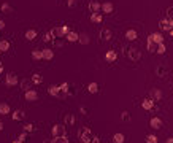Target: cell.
Returning <instances> with one entry per match:
<instances>
[{"label": "cell", "mask_w": 173, "mask_h": 143, "mask_svg": "<svg viewBox=\"0 0 173 143\" xmlns=\"http://www.w3.org/2000/svg\"><path fill=\"white\" fill-rule=\"evenodd\" d=\"M125 56L130 60H138L140 59V51L137 48H127L125 49Z\"/></svg>", "instance_id": "cell-1"}, {"label": "cell", "mask_w": 173, "mask_h": 143, "mask_svg": "<svg viewBox=\"0 0 173 143\" xmlns=\"http://www.w3.org/2000/svg\"><path fill=\"white\" fill-rule=\"evenodd\" d=\"M68 32H70L68 26H61V27H57V29L54 30V35L59 37V38H62V37H65Z\"/></svg>", "instance_id": "cell-2"}, {"label": "cell", "mask_w": 173, "mask_h": 143, "mask_svg": "<svg viewBox=\"0 0 173 143\" xmlns=\"http://www.w3.org/2000/svg\"><path fill=\"white\" fill-rule=\"evenodd\" d=\"M26 99L29 100V102H35V100L38 99V92L35 91V89H29V91H26Z\"/></svg>", "instance_id": "cell-3"}, {"label": "cell", "mask_w": 173, "mask_h": 143, "mask_svg": "<svg viewBox=\"0 0 173 143\" xmlns=\"http://www.w3.org/2000/svg\"><path fill=\"white\" fill-rule=\"evenodd\" d=\"M53 135L54 137H62V135H65V127L64 126H54L53 127Z\"/></svg>", "instance_id": "cell-4"}, {"label": "cell", "mask_w": 173, "mask_h": 143, "mask_svg": "<svg viewBox=\"0 0 173 143\" xmlns=\"http://www.w3.org/2000/svg\"><path fill=\"white\" fill-rule=\"evenodd\" d=\"M6 84H8V86H16L18 76L14 75V73H8V75H6Z\"/></svg>", "instance_id": "cell-5"}, {"label": "cell", "mask_w": 173, "mask_h": 143, "mask_svg": "<svg viewBox=\"0 0 173 143\" xmlns=\"http://www.w3.org/2000/svg\"><path fill=\"white\" fill-rule=\"evenodd\" d=\"M111 30L110 29H102V32H100V38L102 40H111Z\"/></svg>", "instance_id": "cell-6"}, {"label": "cell", "mask_w": 173, "mask_h": 143, "mask_svg": "<svg viewBox=\"0 0 173 143\" xmlns=\"http://www.w3.org/2000/svg\"><path fill=\"white\" fill-rule=\"evenodd\" d=\"M41 56H43V59L51 60V59L54 57V51H53V49H43V51H41Z\"/></svg>", "instance_id": "cell-7"}, {"label": "cell", "mask_w": 173, "mask_h": 143, "mask_svg": "<svg viewBox=\"0 0 173 143\" xmlns=\"http://www.w3.org/2000/svg\"><path fill=\"white\" fill-rule=\"evenodd\" d=\"M149 41H152V43H162V35L160 33H152V35H149Z\"/></svg>", "instance_id": "cell-8"}, {"label": "cell", "mask_w": 173, "mask_h": 143, "mask_svg": "<svg viewBox=\"0 0 173 143\" xmlns=\"http://www.w3.org/2000/svg\"><path fill=\"white\" fill-rule=\"evenodd\" d=\"M156 73H157V76H160V78H162V76H165L168 73V68L164 67V65H160V67L156 68Z\"/></svg>", "instance_id": "cell-9"}, {"label": "cell", "mask_w": 173, "mask_h": 143, "mask_svg": "<svg viewBox=\"0 0 173 143\" xmlns=\"http://www.w3.org/2000/svg\"><path fill=\"white\" fill-rule=\"evenodd\" d=\"M48 92L51 95H54V97H59V95H61V89H59V86H49Z\"/></svg>", "instance_id": "cell-10"}, {"label": "cell", "mask_w": 173, "mask_h": 143, "mask_svg": "<svg viewBox=\"0 0 173 143\" xmlns=\"http://www.w3.org/2000/svg\"><path fill=\"white\" fill-rule=\"evenodd\" d=\"M102 10L105 11V13H113V8H115V6H113V3H110V2H105L103 5L100 6Z\"/></svg>", "instance_id": "cell-11"}, {"label": "cell", "mask_w": 173, "mask_h": 143, "mask_svg": "<svg viewBox=\"0 0 173 143\" xmlns=\"http://www.w3.org/2000/svg\"><path fill=\"white\" fill-rule=\"evenodd\" d=\"M100 6H102V5H100L99 2H91V3H89V10H91L92 13H99Z\"/></svg>", "instance_id": "cell-12"}, {"label": "cell", "mask_w": 173, "mask_h": 143, "mask_svg": "<svg viewBox=\"0 0 173 143\" xmlns=\"http://www.w3.org/2000/svg\"><path fill=\"white\" fill-rule=\"evenodd\" d=\"M14 119V121H22L24 119V111H21V110H18V111H14L13 113V116H11Z\"/></svg>", "instance_id": "cell-13"}, {"label": "cell", "mask_w": 173, "mask_h": 143, "mask_svg": "<svg viewBox=\"0 0 173 143\" xmlns=\"http://www.w3.org/2000/svg\"><path fill=\"white\" fill-rule=\"evenodd\" d=\"M65 37H67V40H68V41H72V43H73V41H78V37H80V35H78L76 32H68Z\"/></svg>", "instance_id": "cell-14"}, {"label": "cell", "mask_w": 173, "mask_h": 143, "mask_svg": "<svg viewBox=\"0 0 173 143\" xmlns=\"http://www.w3.org/2000/svg\"><path fill=\"white\" fill-rule=\"evenodd\" d=\"M37 37V30H33V29H29L26 32V38L27 40H33V38Z\"/></svg>", "instance_id": "cell-15"}, {"label": "cell", "mask_w": 173, "mask_h": 143, "mask_svg": "<svg viewBox=\"0 0 173 143\" xmlns=\"http://www.w3.org/2000/svg\"><path fill=\"white\" fill-rule=\"evenodd\" d=\"M116 57H117V56H116V53H115V51H108L107 54H105V59H107L108 62H113V60H115Z\"/></svg>", "instance_id": "cell-16"}, {"label": "cell", "mask_w": 173, "mask_h": 143, "mask_svg": "<svg viewBox=\"0 0 173 143\" xmlns=\"http://www.w3.org/2000/svg\"><path fill=\"white\" fill-rule=\"evenodd\" d=\"M2 11H3V13H11V11H13V6H11L10 3L3 2L2 3Z\"/></svg>", "instance_id": "cell-17"}, {"label": "cell", "mask_w": 173, "mask_h": 143, "mask_svg": "<svg viewBox=\"0 0 173 143\" xmlns=\"http://www.w3.org/2000/svg\"><path fill=\"white\" fill-rule=\"evenodd\" d=\"M125 37H127V40H135V38H137V32L133 29H130V30L125 32Z\"/></svg>", "instance_id": "cell-18"}, {"label": "cell", "mask_w": 173, "mask_h": 143, "mask_svg": "<svg viewBox=\"0 0 173 143\" xmlns=\"http://www.w3.org/2000/svg\"><path fill=\"white\" fill-rule=\"evenodd\" d=\"M10 49V43L6 40H0V51H8Z\"/></svg>", "instance_id": "cell-19"}, {"label": "cell", "mask_w": 173, "mask_h": 143, "mask_svg": "<svg viewBox=\"0 0 173 143\" xmlns=\"http://www.w3.org/2000/svg\"><path fill=\"white\" fill-rule=\"evenodd\" d=\"M10 113V107L6 103H0V115H8Z\"/></svg>", "instance_id": "cell-20"}, {"label": "cell", "mask_w": 173, "mask_h": 143, "mask_svg": "<svg viewBox=\"0 0 173 143\" xmlns=\"http://www.w3.org/2000/svg\"><path fill=\"white\" fill-rule=\"evenodd\" d=\"M151 126L154 127V129H160V126H162V122H160V119H157V118H152V119H151Z\"/></svg>", "instance_id": "cell-21"}, {"label": "cell", "mask_w": 173, "mask_h": 143, "mask_svg": "<svg viewBox=\"0 0 173 143\" xmlns=\"http://www.w3.org/2000/svg\"><path fill=\"white\" fill-rule=\"evenodd\" d=\"M160 29L162 30H170L172 29V22L170 21H162L160 22Z\"/></svg>", "instance_id": "cell-22"}, {"label": "cell", "mask_w": 173, "mask_h": 143, "mask_svg": "<svg viewBox=\"0 0 173 143\" xmlns=\"http://www.w3.org/2000/svg\"><path fill=\"white\" fill-rule=\"evenodd\" d=\"M91 21H92V22H100V21H102V14H100V13H92Z\"/></svg>", "instance_id": "cell-23"}, {"label": "cell", "mask_w": 173, "mask_h": 143, "mask_svg": "<svg viewBox=\"0 0 173 143\" xmlns=\"http://www.w3.org/2000/svg\"><path fill=\"white\" fill-rule=\"evenodd\" d=\"M97 88H99V86H97L95 83H91V84H89V86H88V91L91 92V94H95V92L99 91V89H97Z\"/></svg>", "instance_id": "cell-24"}, {"label": "cell", "mask_w": 173, "mask_h": 143, "mask_svg": "<svg viewBox=\"0 0 173 143\" xmlns=\"http://www.w3.org/2000/svg\"><path fill=\"white\" fill-rule=\"evenodd\" d=\"M32 57H33L35 60H40V59H43L41 51H38V49H35V51H32Z\"/></svg>", "instance_id": "cell-25"}, {"label": "cell", "mask_w": 173, "mask_h": 143, "mask_svg": "<svg viewBox=\"0 0 173 143\" xmlns=\"http://www.w3.org/2000/svg\"><path fill=\"white\" fill-rule=\"evenodd\" d=\"M43 81V78H41V75H38V73H35V75L32 76V83H35V84H40Z\"/></svg>", "instance_id": "cell-26"}, {"label": "cell", "mask_w": 173, "mask_h": 143, "mask_svg": "<svg viewBox=\"0 0 173 143\" xmlns=\"http://www.w3.org/2000/svg\"><path fill=\"white\" fill-rule=\"evenodd\" d=\"M53 37H54V30H51V32H48L45 37H43V41H46V43H48V41L53 40Z\"/></svg>", "instance_id": "cell-27"}, {"label": "cell", "mask_w": 173, "mask_h": 143, "mask_svg": "<svg viewBox=\"0 0 173 143\" xmlns=\"http://www.w3.org/2000/svg\"><path fill=\"white\" fill-rule=\"evenodd\" d=\"M78 40H80V41H81V43H83V45L89 43V37H88V35H86V33H81V35H80V37H78Z\"/></svg>", "instance_id": "cell-28"}, {"label": "cell", "mask_w": 173, "mask_h": 143, "mask_svg": "<svg viewBox=\"0 0 173 143\" xmlns=\"http://www.w3.org/2000/svg\"><path fill=\"white\" fill-rule=\"evenodd\" d=\"M30 83H32V81H29V80H24V81L21 83L22 89H24V91H29V88H30Z\"/></svg>", "instance_id": "cell-29"}, {"label": "cell", "mask_w": 173, "mask_h": 143, "mask_svg": "<svg viewBox=\"0 0 173 143\" xmlns=\"http://www.w3.org/2000/svg\"><path fill=\"white\" fill-rule=\"evenodd\" d=\"M68 84L67 83H64V84H61V86H59V89H61V92H65V94H68Z\"/></svg>", "instance_id": "cell-30"}, {"label": "cell", "mask_w": 173, "mask_h": 143, "mask_svg": "<svg viewBox=\"0 0 173 143\" xmlns=\"http://www.w3.org/2000/svg\"><path fill=\"white\" fill-rule=\"evenodd\" d=\"M156 51L159 53V54H164V53H165V46H164V43H159V46L156 48Z\"/></svg>", "instance_id": "cell-31"}, {"label": "cell", "mask_w": 173, "mask_h": 143, "mask_svg": "<svg viewBox=\"0 0 173 143\" xmlns=\"http://www.w3.org/2000/svg\"><path fill=\"white\" fill-rule=\"evenodd\" d=\"M65 122H68V124H73V122H75L73 115H67V116H65Z\"/></svg>", "instance_id": "cell-32"}, {"label": "cell", "mask_w": 173, "mask_h": 143, "mask_svg": "<svg viewBox=\"0 0 173 143\" xmlns=\"http://www.w3.org/2000/svg\"><path fill=\"white\" fill-rule=\"evenodd\" d=\"M78 0H67V6H70V8H73V6H76Z\"/></svg>", "instance_id": "cell-33"}, {"label": "cell", "mask_w": 173, "mask_h": 143, "mask_svg": "<svg viewBox=\"0 0 173 143\" xmlns=\"http://www.w3.org/2000/svg\"><path fill=\"white\" fill-rule=\"evenodd\" d=\"M148 48H149V51L156 53V43H152V41H149V43H148Z\"/></svg>", "instance_id": "cell-34"}, {"label": "cell", "mask_w": 173, "mask_h": 143, "mask_svg": "<svg viewBox=\"0 0 173 143\" xmlns=\"http://www.w3.org/2000/svg\"><path fill=\"white\" fill-rule=\"evenodd\" d=\"M148 143H157V138L154 137V135H149V137H148Z\"/></svg>", "instance_id": "cell-35"}, {"label": "cell", "mask_w": 173, "mask_h": 143, "mask_svg": "<svg viewBox=\"0 0 173 143\" xmlns=\"http://www.w3.org/2000/svg\"><path fill=\"white\" fill-rule=\"evenodd\" d=\"M62 45H64V41H62L61 38H59V40H54V46H57V48H61Z\"/></svg>", "instance_id": "cell-36"}, {"label": "cell", "mask_w": 173, "mask_h": 143, "mask_svg": "<svg viewBox=\"0 0 173 143\" xmlns=\"http://www.w3.org/2000/svg\"><path fill=\"white\" fill-rule=\"evenodd\" d=\"M143 105H145V108H151L152 107V100H145Z\"/></svg>", "instance_id": "cell-37"}, {"label": "cell", "mask_w": 173, "mask_h": 143, "mask_svg": "<svg viewBox=\"0 0 173 143\" xmlns=\"http://www.w3.org/2000/svg\"><path fill=\"white\" fill-rule=\"evenodd\" d=\"M24 130H26V132H32V130H33V126H32V124H27V126H24Z\"/></svg>", "instance_id": "cell-38"}, {"label": "cell", "mask_w": 173, "mask_h": 143, "mask_svg": "<svg viewBox=\"0 0 173 143\" xmlns=\"http://www.w3.org/2000/svg\"><path fill=\"white\" fill-rule=\"evenodd\" d=\"M115 143H122V135H115Z\"/></svg>", "instance_id": "cell-39"}, {"label": "cell", "mask_w": 173, "mask_h": 143, "mask_svg": "<svg viewBox=\"0 0 173 143\" xmlns=\"http://www.w3.org/2000/svg\"><path fill=\"white\" fill-rule=\"evenodd\" d=\"M122 121H129V113H127V111H124V113H122Z\"/></svg>", "instance_id": "cell-40"}, {"label": "cell", "mask_w": 173, "mask_h": 143, "mask_svg": "<svg viewBox=\"0 0 173 143\" xmlns=\"http://www.w3.org/2000/svg\"><path fill=\"white\" fill-rule=\"evenodd\" d=\"M26 137H27V135H26V134H22L21 137H19V142H22V143H24V142H26Z\"/></svg>", "instance_id": "cell-41"}, {"label": "cell", "mask_w": 173, "mask_h": 143, "mask_svg": "<svg viewBox=\"0 0 173 143\" xmlns=\"http://www.w3.org/2000/svg\"><path fill=\"white\" fill-rule=\"evenodd\" d=\"M152 94H154V97H157V99H160V95H162V94H160L159 91H154V92H152Z\"/></svg>", "instance_id": "cell-42"}, {"label": "cell", "mask_w": 173, "mask_h": 143, "mask_svg": "<svg viewBox=\"0 0 173 143\" xmlns=\"http://www.w3.org/2000/svg\"><path fill=\"white\" fill-rule=\"evenodd\" d=\"M3 27H5V22H3V21H0V30H2Z\"/></svg>", "instance_id": "cell-43"}, {"label": "cell", "mask_w": 173, "mask_h": 143, "mask_svg": "<svg viewBox=\"0 0 173 143\" xmlns=\"http://www.w3.org/2000/svg\"><path fill=\"white\" fill-rule=\"evenodd\" d=\"M2 129H3V121L0 119V130H2Z\"/></svg>", "instance_id": "cell-44"}, {"label": "cell", "mask_w": 173, "mask_h": 143, "mask_svg": "<svg viewBox=\"0 0 173 143\" xmlns=\"http://www.w3.org/2000/svg\"><path fill=\"white\" fill-rule=\"evenodd\" d=\"M0 73H3V64H0Z\"/></svg>", "instance_id": "cell-45"}, {"label": "cell", "mask_w": 173, "mask_h": 143, "mask_svg": "<svg viewBox=\"0 0 173 143\" xmlns=\"http://www.w3.org/2000/svg\"><path fill=\"white\" fill-rule=\"evenodd\" d=\"M167 143H173V138H168V140H167Z\"/></svg>", "instance_id": "cell-46"}, {"label": "cell", "mask_w": 173, "mask_h": 143, "mask_svg": "<svg viewBox=\"0 0 173 143\" xmlns=\"http://www.w3.org/2000/svg\"><path fill=\"white\" fill-rule=\"evenodd\" d=\"M14 143H22V142H19V140H16V142H14Z\"/></svg>", "instance_id": "cell-47"}, {"label": "cell", "mask_w": 173, "mask_h": 143, "mask_svg": "<svg viewBox=\"0 0 173 143\" xmlns=\"http://www.w3.org/2000/svg\"><path fill=\"white\" fill-rule=\"evenodd\" d=\"M45 143H51V142H49V140H46V142H45Z\"/></svg>", "instance_id": "cell-48"}]
</instances>
